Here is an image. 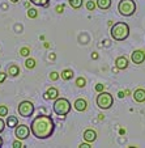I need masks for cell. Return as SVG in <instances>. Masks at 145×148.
<instances>
[{
    "instance_id": "obj_1",
    "label": "cell",
    "mask_w": 145,
    "mask_h": 148,
    "mask_svg": "<svg viewBox=\"0 0 145 148\" xmlns=\"http://www.w3.org/2000/svg\"><path fill=\"white\" fill-rule=\"evenodd\" d=\"M55 123L50 115L39 114L33 119L30 125V131L37 139H47L54 134Z\"/></svg>"
},
{
    "instance_id": "obj_2",
    "label": "cell",
    "mask_w": 145,
    "mask_h": 148,
    "mask_svg": "<svg viewBox=\"0 0 145 148\" xmlns=\"http://www.w3.org/2000/svg\"><path fill=\"white\" fill-rule=\"evenodd\" d=\"M110 36L114 41H124V39L128 38L129 36V26L127 23H123V21H119V23H115L114 25L111 26V30H110Z\"/></svg>"
},
{
    "instance_id": "obj_3",
    "label": "cell",
    "mask_w": 145,
    "mask_h": 148,
    "mask_svg": "<svg viewBox=\"0 0 145 148\" xmlns=\"http://www.w3.org/2000/svg\"><path fill=\"white\" fill-rule=\"evenodd\" d=\"M71 108H72V105H71V102L67 100V98H56L55 102H54V112H55V114L60 115V117H64V115H67L68 113L71 112Z\"/></svg>"
},
{
    "instance_id": "obj_4",
    "label": "cell",
    "mask_w": 145,
    "mask_h": 148,
    "mask_svg": "<svg viewBox=\"0 0 145 148\" xmlns=\"http://www.w3.org/2000/svg\"><path fill=\"white\" fill-rule=\"evenodd\" d=\"M118 11L122 16L129 17L136 12V3L135 0H120L118 4Z\"/></svg>"
},
{
    "instance_id": "obj_5",
    "label": "cell",
    "mask_w": 145,
    "mask_h": 148,
    "mask_svg": "<svg viewBox=\"0 0 145 148\" xmlns=\"http://www.w3.org/2000/svg\"><path fill=\"white\" fill-rule=\"evenodd\" d=\"M95 102H97V105H98L99 109L107 110V109H110V108L112 106V103H114V97H112L111 93L105 92V90H103V92H101L99 95L97 96Z\"/></svg>"
},
{
    "instance_id": "obj_6",
    "label": "cell",
    "mask_w": 145,
    "mask_h": 148,
    "mask_svg": "<svg viewBox=\"0 0 145 148\" xmlns=\"http://www.w3.org/2000/svg\"><path fill=\"white\" fill-rule=\"evenodd\" d=\"M17 110H18L21 117L28 118L34 113V105H33V102H30V101H22V102H20Z\"/></svg>"
},
{
    "instance_id": "obj_7",
    "label": "cell",
    "mask_w": 145,
    "mask_h": 148,
    "mask_svg": "<svg viewBox=\"0 0 145 148\" xmlns=\"http://www.w3.org/2000/svg\"><path fill=\"white\" fill-rule=\"evenodd\" d=\"M30 127L29 126H26V125H17L16 126V130H14V135H16V138L17 139H20V140H24V139H26V138L30 135Z\"/></svg>"
},
{
    "instance_id": "obj_8",
    "label": "cell",
    "mask_w": 145,
    "mask_h": 148,
    "mask_svg": "<svg viewBox=\"0 0 145 148\" xmlns=\"http://www.w3.org/2000/svg\"><path fill=\"white\" fill-rule=\"evenodd\" d=\"M131 60L135 64H141L145 62V51L142 50H135L131 54Z\"/></svg>"
},
{
    "instance_id": "obj_9",
    "label": "cell",
    "mask_w": 145,
    "mask_h": 148,
    "mask_svg": "<svg viewBox=\"0 0 145 148\" xmlns=\"http://www.w3.org/2000/svg\"><path fill=\"white\" fill-rule=\"evenodd\" d=\"M73 108H75V110H77V112H85L88 108V102L85 98H77V100L75 101V103H73Z\"/></svg>"
},
{
    "instance_id": "obj_10",
    "label": "cell",
    "mask_w": 145,
    "mask_h": 148,
    "mask_svg": "<svg viewBox=\"0 0 145 148\" xmlns=\"http://www.w3.org/2000/svg\"><path fill=\"white\" fill-rule=\"evenodd\" d=\"M84 140L85 142H88V143H93L95 139H97V132L94 131L93 129H88V130H85L84 131Z\"/></svg>"
},
{
    "instance_id": "obj_11",
    "label": "cell",
    "mask_w": 145,
    "mask_h": 148,
    "mask_svg": "<svg viewBox=\"0 0 145 148\" xmlns=\"http://www.w3.org/2000/svg\"><path fill=\"white\" fill-rule=\"evenodd\" d=\"M115 66H116L118 70H126L128 67V59L126 56H119L115 60Z\"/></svg>"
},
{
    "instance_id": "obj_12",
    "label": "cell",
    "mask_w": 145,
    "mask_h": 148,
    "mask_svg": "<svg viewBox=\"0 0 145 148\" xmlns=\"http://www.w3.org/2000/svg\"><path fill=\"white\" fill-rule=\"evenodd\" d=\"M43 97H45V100H56L59 97V90L56 88H48Z\"/></svg>"
},
{
    "instance_id": "obj_13",
    "label": "cell",
    "mask_w": 145,
    "mask_h": 148,
    "mask_svg": "<svg viewBox=\"0 0 145 148\" xmlns=\"http://www.w3.org/2000/svg\"><path fill=\"white\" fill-rule=\"evenodd\" d=\"M133 100L136 101V102H145V89H142V88H139V89L135 90L133 93Z\"/></svg>"
},
{
    "instance_id": "obj_14",
    "label": "cell",
    "mask_w": 145,
    "mask_h": 148,
    "mask_svg": "<svg viewBox=\"0 0 145 148\" xmlns=\"http://www.w3.org/2000/svg\"><path fill=\"white\" fill-rule=\"evenodd\" d=\"M111 0H97V7L99 9H102V11H106V9H109L110 7H111Z\"/></svg>"
},
{
    "instance_id": "obj_15",
    "label": "cell",
    "mask_w": 145,
    "mask_h": 148,
    "mask_svg": "<svg viewBox=\"0 0 145 148\" xmlns=\"http://www.w3.org/2000/svg\"><path fill=\"white\" fill-rule=\"evenodd\" d=\"M18 125V119L13 115H9L8 119H7V126H8L9 129H16V126Z\"/></svg>"
},
{
    "instance_id": "obj_16",
    "label": "cell",
    "mask_w": 145,
    "mask_h": 148,
    "mask_svg": "<svg viewBox=\"0 0 145 148\" xmlns=\"http://www.w3.org/2000/svg\"><path fill=\"white\" fill-rule=\"evenodd\" d=\"M73 75H75V73H73V71L72 70H64V71H61V73H60V76H61V79H63V80H71V79L73 77Z\"/></svg>"
},
{
    "instance_id": "obj_17",
    "label": "cell",
    "mask_w": 145,
    "mask_h": 148,
    "mask_svg": "<svg viewBox=\"0 0 145 148\" xmlns=\"http://www.w3.org/2000/svg\"><path fill=\"white\" fill-rule=\"evenodd\" d=\"M18 73H20V68L17 67L16 64H11L8 67V75L9 76H13L14 77V76H17Z\"/></svg>"
},
{
    "instance_id": "obj_18",
    "label": "cell",
    "mask_w": 145,
    "mask_h": 148,
    "mask_svg": "<svg viewBox=\"0 0 145 148\" xmlns=\"http://www.w3.org/2000/svg\"><path fill=\"white\" fill-rule=\"evenodd\" d=\"M48 1L50 0H30V3H33L34 5H38V7H47Z\"/></svg>"
},
{
    "instance_id": "obj_19",
    "label": "cell",
    "mask_w": 145,
    "mask_h": 148,
    "mask_svg": "<svg viewBox=\"0 0 145 148\" xmlns=\"http://www.w3.org/2000/svg\"><path fill=\"white\" fill-rule=\"evenodd\" d=\"M69 4L73 9H78L82 5V0H69Z\"/></svg>"
},
{
    "instance_id": "obj_20",
    "label": "cell",
    "mask_w": 145,
    "mask_h": 148,
    "mask_svg": "<svg viewBox=\"0 0 145 148\" xmlns=\"http://www.w3.org/2000/svg\"><path fill=\"white\" fill-rule=\"evenodd\" d=\"M76 85H77L78 88H84L85 85H86V80H85V77H77L76 79Z\"/></svg>"
},
{
    "instance_id": "obj_21",
    "label": "cell",
    "mask_w": 145,
    "mask_h": 148,
    "mask_svg": "<svg viewBox=\"0 0 145 148\" xmlns=\"http://www.w3.org/2000/svg\"><path fill=\"white\" fill-rule=\"evenodd\" d=\"M25 66H26V68H34L35 67V60H34L33 58H28L26 59V62H25Z\"/></svg>"
},
{
    "instance_id": "obj_22",
    "label": "cell",
    "mask_w": 145,
    "mask_h": 148,
    "mask_svg": "<svg viewBox=\"0 0 145 148\" xmlns=\"http://www.w3.org/2000/svg\"><path fill=\"white\" fill-rule=\"evenodd\" d=\"M37 16H38V12H37L35 8L28 9V17H29V18H35Z\"/></svg>"
},
{
    "instance_id": "obj_23",
    "label": "cell",
    "mask_w": 145,
    "mask_h": 148,
    "mask_svg": "<svg viewBox=\"0 0 145 148\" xmlns=\"http://www.w3.org/2000/svg\"><path fill=\"white\" fill-rule=\"evenodd\" d=\"M85 5H86L88 11H94L95 7H97V3H94L93 0H89V1H86V4H85Z\"/></svg>"
},
{
    "instance_id": "obj_24",
    "label": "cell",
    "mask_w": 145,
    "mask_h": 148,
    "mask_svg": "<svg viewBox=\"0 0 145 148\" xmlns=\"http://www.w3.org/2000/svg\"><path fill=\"white\" fill-rule=\"evenodd\" d=\"M5 115H8V108L5 105H1L0 106V117H5Z\"/></svg>"
},
{
    "instance_id": "obj_25",
    "label": "cell",
    "mask_w": 145,
    "mask_h": 148,
    "mask_svg": "<svg viewBox=\"0 0 145 148\" xmlns=\"http://www.w3.org/2000/svg\"><path fill=\"white\" fill-rule=\"evenodd\" d=\"M29 54H30V49L29 47H22L20 50V55L21 56H29Z\"/></svg>"
},
{
    "instance_id": "obj_26",
    "label": "cell",
    "mask_w": 145,
    "mask_h": 148,
    "mask_svg": "<svg viewBox=\"0 0 145 148\" xmlns=\"http://www.w3.org/2000/svg\"><path fill=\"white\" fill-rule=\"evenodd\" d=\"M59 76H60V73H58V72H51L50 73V79L52 81H56L59 79Z\"/></svg>"
},
{
    "instance_id": "obj_27",
    "label": "cell",
    "mask_w": 145,
    "mask_h": 148,
    "mask_svg": "<svg viewBox=\"0 0 145 148\" xmlns=\"http://www.w3.org/2000/svg\"><path fill=\"white\" fill-rule=\"evenodd\" d=\"M103 89H105L103 84H97V85H95V92L101 93V92H103Z\"/></svg>"
},
{
    "instance_id": "obj_28",
    "label": "cell",
    "mask_w": 145,
    "mask_h": 148,
    "mask_svg": "<svg viewBox=\"0 0 145 148\" xmlns=\"http://www.w3.org/2000/svg\"><path fill=\"white\" fill-rule=\"evenodd\" d=\"M7 75H8V73H5V72H0V84H1V83H4V81H5Z\"/></svg>"
},
{
    "instance_id": "obj_29",
    "label": "cell",
    "mask_w": 145,
    "mask_h": 148,
    "mask_svg": "<svg viewBox=\"0 0 145 148\" xmlns=\"http://www.w3.org/2000/svg\"><path fill=\"white\" fill-rule=\"evenodd\" d=\"M13 147L14 148H21V147H24L22 145V143H21V140H16V142H13Z\"/></svg>"
},
{
    "instance_id": "obj_30",
    "label": "cell",
    "mask_w": 145,
    "mask_h": 148,
    "mask_svg": "<svg viewBox=\"0 0 145 148\" xmlns=\"http://www.w3.org/2000/svg\"><path fill=\"white\" fill-rule=\"evenodd\" d=\"M4 127H5V122H4V121L0 118V132L4 131Z\"/></svg>"
},
{
    "instance_id": "obj_31",
    "label": "cell",
    "mask_w": 145,
    "mask_h": 148,
    "mask_svg": "<svg viewBox=\"0 0 145 148\" xmlns=\"http://www.w3.org/2000/svg\"><path fill=\"white\" fill-rule=\"evenodd\" d=\"M63 11H64V5H58L56 7V12H58V13H63Z\"/></svg>"
},
{
    "instance_id": "obj_32",
    "label": "cell",
    "mask_w": 145,
    "mask_h": 148,
    "mask_svg": "<svg viewBox=\"0 0 145 148\" xmlns=\"http://www.w3.org/2000/svg\"><path fill=\"white\" fill-rule=\"evenodd\" d=\"M89 147H90V145L88 144V143H81V144H80V148H89Z\"/></svg>"
},
{
    "instance_id": "obj_33",
    "label": "cell",
    "mask_w": 145,
    "mask_h": 148,
    "mask_svg": "<svg viewBox=\"0 0 145 148\" xmlns=\"http://www.w3.org/2000/svg\"><path fill=\"white\" fill-rule=\"evenodd\" d=\"M92 58H93V59H98V54H97V53H93V54H92Z\"/></svg>"
},
{
    "instance_id": "obj_34",
    "label": "cell",
    "mask_w": 145,
    "mask_h": 148,
    "mask_svg": "<svg viewBox=\"0 0 145 148\" xmlns=\"http://www.w3.org/2000/svg\"><path fill=\"white\" fill-rule=\"evenodd\" d=\"M118 96H119L120 98H123V97H124V96H126V95H124V92H119V93H118Z\"/></svg>"
},
{
    "instance_id": "obj_35",
    "label": "cell",
    "mask_w": 145,
    "mask_h": 148,
    "mask_svg": "<svg viewBox=\"0 0 145 148\" xmlns=\"http://www.w3.org/2000/svg\"><path fill=\"white\" fill-rule=\"evenodd\" d=\"M0 147H3V139H1V136H0Z\"/></svg>"
},
{
    "instance_id": "obj_36",
    "label": "cell",
    "mask_w": 145,
    "mask_h": 148,
    "mask_svg": "<svg viewBox=\"0 0 145 148\" xmlns=\"http://www.w3.org/2000/svg\"><path fill=\"white\" fill-rule=\"evenodd\" d=\"M12 3H17V1H18V0H11Z\"/></svg>"
}]
</instances>
